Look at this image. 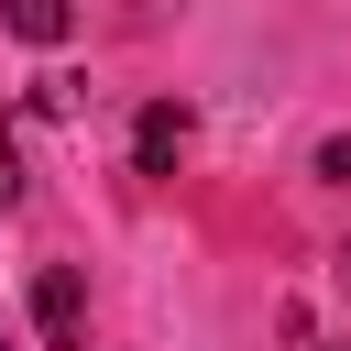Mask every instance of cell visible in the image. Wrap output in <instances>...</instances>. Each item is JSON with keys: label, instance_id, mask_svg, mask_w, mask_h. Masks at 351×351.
Segmentation results:
<instances>
[{"label": "cell", "instance_id": "cell-6", "mask_svg": "<svg viewBox=\"0 0 351 351\" xmlns=\"http://www.w3.org/2000/svg\"><path fill=\"white\" fill-rule=\"evenodd\" d=\"M329 351H351V340H329Z\"/></svg>", "mask_w": 351, "mask_h": 351}, {"label": "cell", "instance_id": "cell-3", "mask_svg": "<svg viewBox=\"0 0 351 351\" xmlns=\"http://www.w3.org/2000/svg\"><path fill=\"white\" fill-rule=\"evenodd\" d=\"M0 22H11L22 44H66V22H77V0H0Z\"/></svg>", "mask_w": 351, "mask_h": 351}, {"label": "cell", "instance_id": "cell-2", "mask_svg": "<svg viewBox=\"0 0 351 351\" xmlns=\"http://www.w3.org/2000/svg\"><path fill=\"white\" fill-rule=\"evenodd\" d=\"M186 132H197V121H186V99H154V110L132 121V165H143V176H176Z\"/></svg>", "mask_w": 351, "mask_h": 351}, {"label": "cell", "instance_id": "cell-4", "mask_svg": "<svg viewBox=\"0 0 351 351\" xmlns=\"http://www.w3.org/2000/svg\"><path fill=\"white\" fill-rule=\"evenodd\" d=\"M318 176H329V186H351V132H329V143H318Z\"/></svg>", "mask_w": 351, "mask_h": 351}, {"label": "cell", "instance_id": "cell-1", "mask_svg": "<svg viewBox=\"0 0 351 351\" xmlns=\"http://www.w3.org/2000/svg\"><path fill=\"white\" fill-rule=\"evenodd\" d=\"M33 329H44V351H88V274L77 263L33 274Z\"/></svg>", "mask_w": 351, "mask_h": 351}, {"label": "cell", "instance_id": "cell-5", "mask_svg": "<svg viewBox=\"0 0 351 351\" xmlns=\"http://www.w3.org/2000/svg\"><path fill=\"white\" fill-rule=\"evenodd\" d=\"M22 197V143H11V121H0V208Z\"/></svg>", "mask_w": 351, "mask_h": 351}]
</instances>
